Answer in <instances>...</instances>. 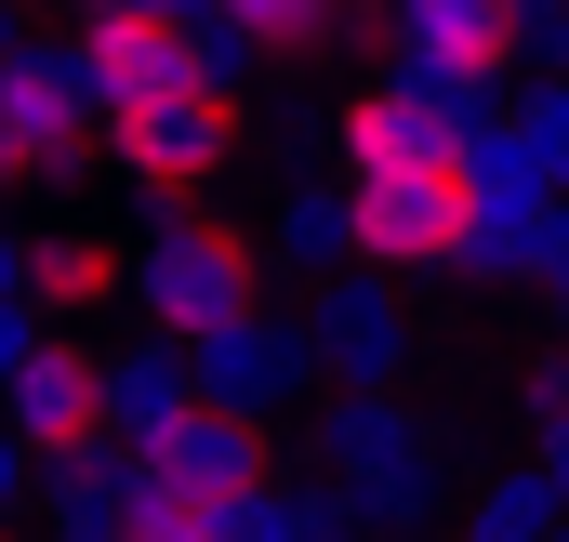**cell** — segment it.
Listing matches in <instances>:
<instances>
[{
  "label": "cell",
  "mask_w": 569,
  "mask_h": 542,
  "mask_svg": "<svg viewBox=\"0 0 569 542\" xmlns=\"http://www.w3.org/2000/svg\"><path fill=\"white\" fill-rule=\"evenodd\" d=\"M318 476H331V503H345L358 530L411 542L437 503H450V436H437L398 384H331V398H318Z\"/></svg>",
  "instance_id": "6da1fadb"
},
{
  "label": "cell",
  "mask_w": 569,
  "mask_h": 542,
  "mask_svg": "<svg viewBox=\"0 0 569 542\" xmlns=\"http://www.w3.org/2000/svg\"><path fill=\"white\" fill-rule=\"evenodd\" d=\"M133 318H146V331H172V344L252 318V239L212 225V212H186V199H159L146 239H133Z\"/></svg>",
  "instance_id": "7a4b0ae2"
},
{
  "label": "cell",
  "mask_w": 569,
  "mask_h": 542,
  "mask_svg": "<svg viewBox=\"0 0 569 542\" xmlns=\"http://www.w3.org/2000/svg\"><path fill=\"white\" fill-rule=\"evenodd\" d=\"M345 185H358V265L463 278V239H477V145H463V159H411V172H345Z\"/></svg>",
  "instance_id": "3957f363"
},
{
  "label": "cell",
  "mask_w": 569,
  "mask_h": 542,
  "mask_svg": "<svg viewBox=\"0 0 569 542\" xmlns=\"http://www.w3.org/2000/svg\"><path fill=\"white\" fill-rule=\"evenodd\" d=\"M80 145H107V93L80 40H13L0 53V159L13 172H80Z\"/></svg>",
  "instance_id": "277c9868"
},
{
  "label": "cell",
  "mask_w": 569,
  "mask_h": 542,
  "mask_svg": "<svg viewBox=\"0 0 569 542\" xmlns=\"http://www.w3.org/2000/svg\"><path fill=\"white\" fill-rule=\"evenodd\" d=\"M226 159H239V93H212V80H172L146 107H107V172L146 185V199H186Z\"/></svg>",
  "instance_id": "5b68a950"
},
{
  "label": "cell",
  "mask_w": 569,
  "mask_h": 542,
  "mask_svg": "<svg viewBox=\"0 0 569 542\" xmlns=\"http://www.w3.org/2000/svg\"><path fill=\"white\" fill-rule=\"evenodd\" d=\"M305 344H318V384H398L411 371V278H385V265L318 278Z\"/></svg>",
  "instance_id": "8992f818"
},
{
  "label": "cell",
  "mask_w": 569,
  "mask_h": 542,
  "mask_svg": "<svg viewBox=\"0 0 569 542\" xmlns=\"http://www.w3.org/2000/svg\"><path fill=\"white\" fill-rule=\"evenodd\" d=\"M186 358H199V398H212V410H239V423H266V410H291L305 384H318V344H305V318H226V331H199Z\"/></svg>",
  "instance_id": "52a82bcc"
},
{
  "label": "cell",
  "mask_w": 569,
  "mask_h": 542,
  "mask_svg": "<svg viewBox=\"0 0 569 542\" xmlns=\"http://www.w3.org/2000/svg\"><path fill=\"white\" fill-rule=\"evenodd\" d=\"M0 423H13L40 463H53V450H80V436H107V358L53 331V344H40V358L0 384Z\"/></svg>",
  "instance_id": "ba28073f"
},
{
  "label": "cell",
  "mask_w": 569,
  "mask_h": 542,
  "mask_svg": "<svg viewBox=\"0 0 569 542\" xmlns=\"http://www.w3.org/2000/svg\"><path fill=\"white\" fill-rule=\"evenodd\" d=\"M146 476H159V490H199V503H252V490H266V423H239V410H186V423H172V436H146L133 450Z\"/></svg>",
  "instance_id": "9c48e42d"
},
{
  "label": "cell",
  "mask_w": 569,
  "mask_h": 542,
  "mask_svg": "<svg viewBox=\"0 0 569 542\" xmlns=\"http://www.w3.org/2000/svg\"><path fill=\"white\" fill-rule=\"evenodd\" d=\"M80 53H93V93L107 107H146V93H172V80H212L199 67V27H172V13H80ZM226 93V80H212Z\"/></svg>",
  "instance_id": "30bf717a"
},
{
  "label": "cell",
  "mask_w": 569,
  "mask_h": 542,
  "mask_svg": "<svg viewBox=\"0 0 569 542\" xmlns=\"http://www.w3.org/2000/svg\"><path fill=\"white\" fill-rule=\"evenodd\" d=\"M398 53L450 80H503L517 67V0H398Z\"/></svg>",
  "instance_id": "8fae6325"
},
{
  "label": "cell",
  "mask_w": 569,
  "mask_h": 542,
  "mask_svg": "<svg viewBox=\"0 0 569 542\" xmlns=\"http://www.w3.org/2000/svg\"><path fill=\"white\" fill-rule=\"evenodd\" d=\"M27 304L67 331V318H93V304H133V252H107L93 225H53V239H27Z\"/></svg>",
  "instance_id": "7c38bea8"
},
{
  "label": "cell",
  "mask_w": 569,
  "mask_h": 542,
  "mask_svg": "<svg viewBox=\"0 0 569 542\" xmlns=\"http://www.w3.org/2000/svg\"><path fill=\"white\" fill-rule=\"evenodd\" d=\"M186 410H199V358H186L172 331H146L133 358H107V436L146 450V436H172Z\"/></svg>",
  "instance_id": "4fadbf2b"
},
{
  "label": "cell",
  "mask_w": 569,
  "mask_h": 542,
  "mask_svg": "<svg viewBox=\"0 0 569 542\" xmlns=\"http://www.w3.org/2000/svg\"><path fill=\"white\" fill-rule=\"evenodd\" d=\"M266 239H279V265H305V278H345V265H358V185H345V172H331V185H291Z\"/></svg>",
  "instance_id": "5bb4252c"
},
{
  "label": "cell",
  "mask_w": 569,
  "mask_h": 542,
  "mask_svg": "<svg viewBox=\"0 0 569 542\" xmlns=\"http://www.w3.org/2000/svg\"><path fill=\"white\" fill-rule=\"evenodd\" d=\"M463 542H569V503L543 463H517V476H477L463 490Z\"/></svg>",
  "instance_id": "9a60e30c"
},
{
  "label": "cell",
  "mask_w": 569,
  "mask_h": 542,
  "mask_svg": "<svg viewBox=\"0 0 569 542\" xmlns=\"http://www.w3.org/2000/svg\"><path fill=\"white\" fill-rule=\"evenodd\" d=\"M490 159H517L530 185H557V199H569V80H530V93L503 107V133H490Z\"/></svg>",
  "instance_id": "2e32d148"
},
{
  "label": "cell",
  "mask_w": 569,
  "mask_h": 542,
  "mask_svg": "<svg viewBox=\"0 0 569 542\" xmlns=\"http://www.w3.org/2000/svg\"><path fill=\"white\" fill-rule=\"evenodd\" d=\"M212 13H226L252 53H305V40H331V27H345V0H212Z\"/></svg>",
  "instance_id": "e0dca14e"
},
{
  "label": "cell",
  "mask_w": 569,
  "mask_h": 542,
  "mask_svg": "<svg viewBox=\"0 0 569 542\" xmlns=\"http://www.w3.org/2000/svg\"><path fill=\"white\" fill-rule=\"evenodd\" d=\"M226 516H239V503H199V490H159V476L133 463V542H226Z\"/></svg>",
  "instance_id": "ac0fdd59"
},
{
  "label": "cell",
  "mask_w": 569,
  "mask_h": 542,
  "mask_svg": "<svg viewBox=\"0 0 569 542\" xmlns=\"http://www.w3.org/2000/svg\"><path fill=\"white\" fill-rule=\"evenodd\" d=\"M517 53H530L543 80H569V0H517Z\"/></svg>",
  "instance_id": "d6986e66"
},
{
  "label": "cell",
  "mask_w": 569,
  "mask_h": 542,
  "mask_svg": "<svg viewBox=\"0 0 569 542\" xmlns=\"http://www.w3.org/2000/svg\"><path fill=\"white\" fill-rule=\"evenodd\" d=\"M40 344H53V318H40V304H0V384H13Z\"/></svg>",
  "instance_id": "ffe728a7"
},
{
  "label": "cell",
  "mask_w": 569,
  "mask_h": 542,
  "mask_svg": "<svg viewBox=\"0 0 569 542\" xmlns=\"http://www.w3.org/2000/svg\"><path fill=\"white\" fill-rule=\"evenodd\" d=\"M27 490H40V450H27V436L0 423V530H13V503H27Z\"/></svg>",
  "instance_id": "44dd1931"
},
{
  "label": "cell",
  "mask_w": 569,
  "mask_h": 542,
  "mask_svg": "<svg viewBox=\"0 0 569 542\" xmlns=\"http://www.w3.org/2000/svg\"><path fill=\"white\" fill-rule=\"evenodd\" d=\"M530 463L557 476V503H569V410H557V423H530Z\"/></svg>",
  "instance_id": "7402d4cb"
},
{
  "label": "cell",
  "mask_w": 569,
  "mask_h": 542,
  "mask_svg": "<svg viewBox=\"0 0 569 542\" xmlns=\"http://www.w3.org/2000/svg\"><path fill=\"white\" fill-rule=\"evenodd\" d=\"M0 304H27V239H0Z\"/></svg>",
  "instance_id": "603a6c76"
},
{
  "label": "cell",
  "mask_w": 569,
  "mask_h": 542,
  "mask_svg": "<svg viewBox=\"0 0 569 542\" xmlns=\"http://www.w3.org/2000/svg\"><path fill=\"white\" fill-rule=\"evenodd\" d=\"M530 291H543V304H557V318H569V239H557V265L530 278Z\"/></svg>",
  "instance_id": "cb8c5ba5"
},
{
  "label": "cell",
  "mask_w": 569,
  "mask_h": 542,
  "mask_svg": "<svg viewBox=\"0 0 569 542\" xmlns=\"http://www.w3.org/2000/svg\"><path fill=\"white\" fill-rule=\"evenodd\" d=\"M13 40H27V27H13V0H0V53H13Z\"/></svg>",
  "instance_id": "d4e9b609"
},
{
  "label": "cell",
  "mask_w": 569,
  "mask_h": 542,
  "mask_svg": "<svg viewBox=\"0 0 569 542\" xmlns=\"http://www.w3.org/2000/svg\"><path fill=\"white\" fill-rule=\"evenodd\" d=\"M0 185H13V159H0Z\"/></svg>",
  "instance_id": "484cf974"
},
{
  "label": "cell",
  "mask_w": 569,
  "mask_h": 542,
  "mask_svg": "<svg viewBox=\"0 0 569 542\" xmlns=\"http://www.w3.org/2000/svg\"><path fill=\"white\" fill-rule=\"evenodd\" d=\"M411 542H425V530H411ZM450 542H463V530H450Z\"/></svg>",
  "instance_id": "4316f807"
},
{
  "label": "cell",
  "mask_w": 569,
  "mask_h": 542,
  "mask_svg": "<svg viewBox=\"0 0 569 542\" xmlns=\"http://www.w3.org/2000/svg\"><path fill=\"white\" fill-rule=\"evenodd\" d=\"M0 542H13V530H0Z\"/></svg>",
  "instance_id": "83f0119b"
}]
</instances>
